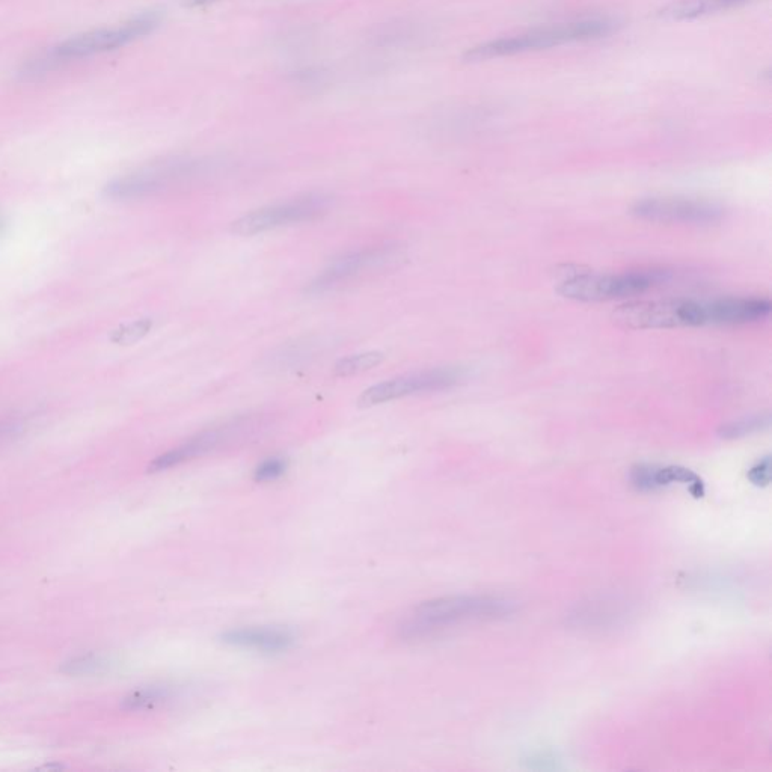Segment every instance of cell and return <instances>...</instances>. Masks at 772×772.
Returning <instances> with one entry per match:
<instances>
[{
	"instance_id": "21",
	"label": "cell",
	"mask_w": 772,
	"mask_h": 772,
	"mask_svg": "<svg viewBox=\"0 0 772 772\" xmlns=\"http://www.w3.org/2000/svg\"><path fill=\"white\" fill-rule=\"evenodd\" d=\"M153 328V322L150 319L136 320L129 325L121 326L118 331L112 335V341L117 344H133L144 338Z\"/></svg>"
},
{
	"instance_id": "19",
	"label": "cell",
	"mask_w": 772,
	"mask_h": 772,
	"mask_svg": "<svg viewBox=\"0 0 772 772\" xmlns=\"http://www.w3.org/2000/svg\"><path fill=\"white\" fill-rule=\"evenodd\" d=\"M109 667V661L100 655H86L71 659L62 665L61 671L70 676H83V674L102 673Z\"/></svg>"
},
{
	"instance_id": "15",
	"label": "cell",
	"mask_w": 772,
	"mask_h": 772,
	"mask_svg": "<svg viewBox=\"0 0 772 772\" xmlns=\"http://www.w3.org/2000/svg\"><path fill=\"white\" fill-rule=\"evenodd\" d=\"M748 2L751 0H679L662 8L659 17L670 22H685L742 7Z\"/></svg>"
},
{
	"instance_id": "11",
	"label": "cell",
	"mask_w": 772,
	"mask_h": 772,
	"mask_svg": "<svg viewBox=\"0 0 772 772\" xmlns=\"http://www.w3.org/2000/svg\"><path fill=\"white\" fill-rule=\"evenodd\" d=\"M251 430L252 423L248 418H239V420L231 421V423H225L224 426L204 430V432L198 433L197 436L187 439L186 442L178 445V447L172 448V450L166 451L162 456L156 457L148 466V471H165V469L174 468V466L197 459V457L206 456V454L212 453V451L242 438Z\"/></svg>"
},
{
	"instance_id": "22",
	"label": "cell",
	"mask_w": 772,
	"mask_h": 772,
	"mask_svg": "<svg viewBox=\"0 0 772 772\" xmlns=\"http://www.w3.org/2000/svg\"><path fill=\"white\" fill-rule=\"evenodd\" d=\"M748 480L757 488H765L771 483V456H765L756 465L751 466Z\"/></svg>"
},
{
	"instance_id": "14",
	"label": "cell",
	"mask_w": 772,
	"mask_h": 772,
	"mask_svg": "<svg viewBox=\"0 0 772 772\" xmlns=\"http://www.w3.org/2000/svg\"><path fill=\"white\" fill-rule=\"evenodd\" d=\"M709 325L739 326L762 322L771 314L763 298H723L708 301Z\"/></svg>"
},
{
	"instance_id": "16",
	"label": "cell",
	"mask_w": 772,
	"mask_h": 772,
	"mask_svg": "<svg viewBox=\"0 0 772 772\" xmlns=\"http://www.w3.org/2000/svg\"><path fill=\"white\" fill-rule=\"evenodd\" d=\"M769 426H771L769 414L751 415V417L723 424L718 429V436L721 439H727V441H735V439L745 438V436L768 430Z\"/></svg>"
},
{
	"instance_id": "18",
	"label": "cell",
	"mask_w": 772,
	"mask_h": 772,
	"mask_svg": "<svg viewBox=\"0 0 772 772\" xmlns=\"http://www.w3.org/2000/svg\"><path fill=\"white\" fill-rule=\"evenodd\" d=\"M383 358H385V356L380 352H365L358 353V355H350L347 356V358L340 359V361L335 364L334 373L340 377L355 376V374L364 373V371L377 367V365L383 361Z\"/></svg>"
},
{
	"instance_id": "8",
	"label": "cell",
	"mask_w": 772,
	"mask_h": 772,
	"mask_svg": "<svg viewBox=\"0 0 772 772\" xmlns=\"http://www.w3.org/2000/svg\"><path fill=\"white\" fill-rule=\"evenodd\" d=\"M331 203L332 198L325 193H307L295 200L254 210L234 221L231 231L237 236H254L285 225L314 221L328 212Z\"/></svg>"
},
{
	"instance_id": "6",
	"label": "cell",
	"mask_w": 772,
	"mask_h": 772,
	"mask_svg": "<svg viewBox=\"0 0 772 772\" xmlns=\"http://www.w3.org/2000/svg\"><path fill=\"white\" fill-rule=\"evenodd\" d=\"M620 328L643 329L700 328L709 325L708 301L661 299L620 305L613 314Z\"/></svg>"
},
{
	"instance_id": "2",
	"label": "cell",
	"mask_w": 772,
	"mask_h": 772,
	"mask_svg": "<svg viewBox=\"0 0 772 772\" xmlns=\"http://www.w3.org/2000/svg\"><path fill=\"white\" fill-rule=\"evenodd\" d=\"M160 23H162V14L159 11H147L115 28L95 29V31L76 35L47 50L43 55L26 62L22 68L23 76L26 79H37L67 62L120 49L151 34L154 29L159 28Z\"/></svg>"
},
{
	"instance_id": "12",
	"label": "cell",
	"mask_w": 772,
	"mask_h": 772,
	"mask_svg": "<svg viewBox=\"0 0 772 772\" xmlns=\"http://www.w3.org/2000/svg\"><path fill=\"white\" fill-rule=\"evenodd\" d=\"M631 485L640 492H653L671 485H684L694 497L705 495L702 478L684 466L637 465L629 474Z\"/></svg>"
},
{
	"instance_id": "4",
	"label": "cell",
	"mask_w": 772,
	"mask_h": 772,
	"mask_svg": "<svg viewBox=\"0 0 772 772\" xmlns=\"http://www.w3.org/2000/svg\"><path fill=\"white\" fill-rule=\"evenodd\" d=\"M667 270H631L623 273H578L564 279L558 293L578 302H610L643 295L668 281Z\"/></svg>"
},
{
	"instance_id": "3",
	"label": "cell",
	"mask_w": 772,
	"mask_h": 772,
	"mask_svg": "<svg viewBox=\"0 0 772 772\" xmlns=\"http://www.w3.org/2000/svg\"><path fill=\"white\" fill-rule=\"evenodd\" d=\"M616 28L617 23L614 20L601 19V17L557 23V25L543 26V28L531 29L524 34L480 44L469 50L465 59L468 62L489 61V59L504 58V56L551 49L564 44L598 40L613 34Z\"/></svg>"
},
{
	"instance_id": "5",
	"label": "cell",
	"mask_w": 772,
	"mask_h": 772,
	"mask_svg": "<svg viewBox=\"0 0 772 772\" xmlns=\"http://www.w3.org/2000/svg\"><path fill=\"white\" fill-rule=\"evenodd\" d=\"M206 171V163L187 157H168L141 166L105 187L106 197L129 201L154 197Z\"/></svg>"
},
{
	"instance_id": "9",
	"label": "cell",
	"mask_w": 772,
	"mask_h": 772,
	"mask_svg": "<svg viewBox=\"0 0 772 772\" xmlns=\"http://www.w3.org/2000/svg\"><path fill=\"white\" fill-rule=\"evenodd\" d=\"M462 379L463 373L457 368H433L420 373L406 374V376L377 383L365 390L359 397V406L371 408V406L382 405V403L415 396V394L448 390L459 385Z\"/></svg>"
},
{
	"instance_id": "24",
	"label": "cell",
	"mask_w": 772,
	"mask_h": 772,
	"mask_svg": "<svg viewBox=\"0 0 772 772\" xmlns=\"http://www.w3.org/2000/svg\"><path fill=\"white\" fill-rule=\"evenodd\" d=\"M218 0H184V5L189 8L206 7V5L215 4Z\"/></svg>"
},
{
	"instance_id": "7",
	"label": "cell",
	"mask_w": 772,
	"mask_h": 772,
	"mask_svg": "<svg viewBox=\"0 0 772 772\" xmlns=\"http://www.w3.org/2000/svg\"><path fill=\"white\" fill-rule=\"evenodd\" d=\"M402 258L396 243H379L347 252L329 263L308 285L310 295H323L374 270L385 269Z\"/></svg>"
},
{
	"instance_id": "20",
	"label": "cell",
	"mask_w": 772,
	"mask_h": 772,
	"mask_svg": "<svg viewBox=\"0 0 772 772\" xmlns=\"http://www.w3.org/2000/svg\"><path fill=\"white\" fill-rule=\"evenodd\" d=\"M287 469L288 460L285 457H267L255 468L254 480L258 483H270V481L279 480L287 472Z\"/></svg>"
},
{
	"instance_id": "17",
	"label": "cell",
	"mask_w": 772,
	"mask_h": 772,
	"mask_svg": "<svg viewBox=\"0 0 772 772\" xmlns=\"http://www.w3.org/2000/svg\"><path fill=\"white\" fill-rule=\"evenodd\" d=\"M171 697V691L166 687H147L133 691L123 700V709L126 711H142V709L154 708L160 703L166 702Z\"/></svg>"
},
{
	"instance_id": "10",
	"label": "cell",
	"mask_w": 772,
	"mask_h": 772,
	"mask_svg": "<svg viewBox=\"0 0 772 772\" xmlns=\"http://www.w3.org/2000/svg\"><path fill=\"white\" fill-rule=\"evenodd\" d=\"M637 218L661 224L711 225L723 218L724 210L714 203L685 198H646L632 209Z\"/></svg>"
},
{
	"instance_id": "13",
	"label": "cell",
	"mask_w": 772,
	"mask_h": 772,
	"mask_svg": "<svg viewBox=\"0 0 772 772\" xmlns=\"http://www.w3.org/2000/svg\"><path fill=\"white\" fill-rule=\"evenodd\" d=\"M221 641L237 649L255 650L260 653H282L296 644L295 632L281 626L231 629L222 634Z\"/></svg>"
},
{
	"instance_id": "1",
	"label": "cell",
	"mask_w": 772,
	"mask_h": 772,
	"mask_svg": "<svg viewBox=\"0 0 772 772\" xmlns=\"http://www.w3.org/2000/svg\"><path fill=\"white\" fill-rule=\"evenodd\" d=\"M515 611L509 599L488 595L445 596L415 607L399 625L403 640L433 637L456 626L501 619Z\"/></svg>"
},
{
	"instance_id": "23",
	"label": "cell",
	"mask_w": 772,
	"mask_h": 772,
	"mask_svg": "<svg viewBox=\"0 0 772 772\" xmlns=\"http://www.w3.org/2000/svg\"><path fill=\"white\" fill-rule=\"evenodd\" d=\"M22 430V424L13 418H7V420H0V442L5 439L11 438V436L17 435Z\"/></svg>"
},
{
	"instance_id": "25",
	"label": "cell",
	"mask_w": 772,
	"mask_h": 772,
	"mask_svg": "<svg viewBox=\"0 0 772 772\" xmlns=\"http://www.w3.org/2000/svg\"><path fill=\"white\" fill-rule=\"evenodd\" d=\"M2 227H4V221H2V219H0V231H2Z\"/></svg>"
}]
</instances>
